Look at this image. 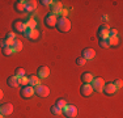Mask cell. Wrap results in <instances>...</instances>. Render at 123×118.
Wrapping results in <instances>:
<instances>
[{"mask_svg": "<svg viewBox=\"0 0 123 118\" xmlns=\"http://www.w3.org/2000/svg\"><path fill=\"white\" fill-rule=\"evenodd\" d=\"M56 29L60 32V33H67V32L71 29V21H69L67 17H58V21H56Z\"/></svg>", "mask_w": 123, "mask_h": 118, "instance_id": "1", "label": "cell"}, {"mask_svg": "<svg viewBox=\"0 0 123 118\" xmlns=\"http://www.w3.org/2000/svg\"><path fill=\"white\" fill-rule=\"evenodd\" d=\"M62 114H64L67 118H75L77 116V108L75 105H68L67 104L62 109Z\"/></svg>", "mask_w": 123, "mask_h": 118, "instance_id": "2", "label": "cell"}, {"mask_svg": "<svg viewBox=\"0 0 123 118\" xmlns=\"http://www.w3.org/2000/svg\"><path fill=\"white\" fill-rule=\"evenodd\" d=\"M34 94H37L38 97H42V98H45V97H47L50 94V89L47 85H43V84H39L37 85L36 88H34Z\"/></svg>", "mask_w": 123, "mask_h": 118, "instance_id": "3", "label": "cell"}, {"mask_svg": "<svg viewBox=\"0 0 123 118\" xmlns=\"http://www.w3.org/2000/svg\"><path fill=\"white\" fill-rule=\"evenodd\" d=\"M20 96L25 100H29L34 96V88L30 87V85H25V87L21 88V92H20Z\"/></svg>", "mask_w": 123, "mask_h": 118, "instance_id": "4", "label": "cell"}, {"mask_svg": "<svg viewBox=\"0 0 123 118\" xmlns=\"http://www.w3.org/2000/svg\"><path fill=\"white\" fill-rule=\"evenodd\" d=\"M90 85H92L93 91H96V92H102V89H104V85H105V81L102 78H94L90 83Z\"/></svg>", "mask_w": 123, "mask_h": 118, "instance_id": "5", "label": "cell"}, {"mask_svg": "<svg viewBox=\"0 0 123 118\" xmlns=\"http://www.w3.org/2000/svg\"><path fill=\"white\" fill-rule=\"evenodd\" d=\"M109 30H110V26L107 24H102L97 30V35L99 39H106L109 37Z\"/></svg>", "mask_w": 123, "mask_h": 118, "instance_id": "6", "label": "cell"}, {"mask_svg": "<svg viewBox=\"0 0 123 118\" xmlns=\"http://www.w3.org/2000/svg\"><path fill=\"white\" fill-rule=\"evenodd\" d=\"M56 21H58V17L55 16V14H52V13L46 14L45 20H43V22H45V25L47 26V28H55Z\"/></svg>", "mask_w": 123, "mask_h": 118, "instance_id": "7", "label": "cell"}, {"mask_svg": "<svg viewBox=\"0 0 123 118\" xmlns=\"http://www.w3.org/2000/svg\"><path fill=\"white\" fill-rule=\"evenodd\" d=\"M0 113H1L4 117L11 116V114L13 113V105L9 104V102H5V104L0 105Z\"/></svg>", "mask_w": 123, "mask_h": 118, "instance_id": "8", "label": "cell"}, {"mask_svg": "<svg viewBox=\"0 0 123 118\" xmlns=\"http://www.w3.org/2000/svg\"><path fill=\"white\" fill-rule=\"evenodd\" d=\"M12 26H13V32L14 33H24L25 32V29H26V26H25V22H22L21 20H16L13 24H12Z\"/></svg>", "mask_w": 123, "mask_h": 118, "instance_id": "9", "label": "cell"}, {"mask_svg": "<svg viewBox=\"0 0 123 118\" xmlns=\"http://www.w3.org/2000/svg\"><path fill=\"white\" fill-rule=\"evenodd\" d=\"M81 57L85 59V60H92L96 57V51L93 49H90V47H86V49H84L81 51Z\"/></svg>", "mask_w": 123, "mask_h": 118, "instance_id": "10", "label": "cell"}, {"mask_svg": "<svg viewBox=\"0 0 123 118\" xmlns=\"http://www.w3.org/2000/svg\"><path fill=\"white\" fill-rule=\"evenodd\" d=\"M117 91H118V89L114 87L113 83H106V84L104 85V89H102V92L106 94V96H113V94H115Z\"/></svg>", "mask_w": 123, "mask_h": 118, "instance_id": "11", "label": "cell"}, {"mask_svg": "<svg viewBox=\"0 0 123 118\" xmlns=\"http://www.w3.org/2000/svg\"><path fill=\"white\" fill-rule=\"evenodd\" d=\"M49 75H50V68L47 66H41V67H38V70H37V76L39 79H46V78H49Z\"/></svg>", "mask_w": 123, "mask_h": 118, "instance_id": "12", "label": "cell"}, {"mask_svg": "<svg viewBox=\"0 0 123 118\" xmlns=\"http://www.w3.org/2000/svg\"><path fill=\"white\" fill-rule=\"evenodd\" d=\"M93 93V88L90 84H83L80 87V94L84 97H89L90 94Z\"/></svg>", "mask_w": 123, "mask_h": 118, "instance_id": "13", "label": "cell"}, {"mask_svg": "<svg viewBox=\"0 0 123 118\" xmlns=\"http://www.w3.org/2000/svg\"><path fill=\"white\" fill-rule=\"evenodd\" d=\"M62 9H63V4L60 1H52L51 3V13L52 14H62Z\"/></svg>", "mask_w": 123, "mask_h": 118, "instance_id": "14", "label": "cell"}, {"mask_svg": "<svg viewBox=\"0 0 123 118\" xmlns=\"http://www.w3.org/2000/svg\"><path fill=\"white\" fill-rule=\"evenodd\" d=\"M28 85H30V87H33V88H36L37 85H39L41 84V79L38 78L37 75H30V76H28Z\"/></svg>", "mask_w": 123, "mask_h": 118, "instance_id": "15", "label": "cell"}, {"mask_svg": "<svg viewBox=\"0 0 123 118\" xmlns=\"http://www.w3.org/2000/svg\"><path fill=\"white\" fill-rule=\"evenodd\" d=\"M37 9V1L36 0H30V1H25V12L31 13Z\"/></svg>", "mask_w": 123, "mask_h": 118, "instance_id": "16", "label": "cell"}, {"mask_svg": "<svg viewBox=\"0 0 123 118\" xmlns=\"http://www.w3.org/2000/svg\"><path fill=\"white\" fill-rule=\"evenodd\" d=\"M80 78H81L83 84H90L92 80L94 79V76H93V73H90V72H84V73H81Z\"/></svg>", "mask_w": 123, "mask_h": 118, "instance_id": "17", "label": "cell"}, {"mask_svg": "<svg viewBox=\"0 0 123 118\" xmlns=\"http://www.w3.org/2000/svg\"><path fill=\"white\" fill-rule=\"evenodd\" d=\"M7 84L9 85V87H12V88H16V87H18V78L17 76H9V78L7 79Z\"/></svg>", "mask_w": 123, "mask_h": 118, "instance_id": "18", "label": "cell"}, {"mask_svg": "<svg viewBox=\"0 0 123 118\" xmlns=\"http://www.w3.org/2000/svg\"><path fill=\"white\" fill-rule=\"evenodd\" d=\"M14 9L17 12H25V1L24 0H17L14 3Z\"/></svg>", "mask_w": 123, "mask_h": 118, "instance_id": "19", "label": "cell"}, {"mask_svg": "<svg viewBox=\"0 0 123 118\" xmlns=\"http://www.w3.org/2000/svg\"><path fill=\"white\" fill-rule=\"evenodd\" d=\"M12 49H13V52L21 51V50H22V42H21V41H18V39H14V41H13Z\"/></svg>", "mask_w": 123, "mask_h": 118, "instance_id": "20", "label": "cell"}, {"mask_svg": "<svg viewBox=\"0 0 123 118\" xmlns=\"http://www.w3.org/2000/svg\"><path fill=\"white\" fill-rule=\"evenodd\" d=\"M25 26L28 29H36V26H37V21L34 19H29L28 21L25 22Z\"/></svg>", "mask_w": 123, "mask_h": 118, "instance_id": "21", "label": "cell"}, {"mask_svg": "<svg viewBox=\"0 0 123 118\" xmlns=\"http://www.w3.org/2000/svg\"><path fill=\"white\" fill-rule=\"evenodd\" d=\"M50 111H51L52 116H60V114H62V109H60V108H58L56 105L51 106V108H50Z\"/></svg>", "mask_w": 123, "mask_h": 118, "instance_id": "22", "label": "cell"}, {"mask_svg": "<svg viewBox=\"0 0 123 118\" xmlns=\"http://www.w3.org/2000/svg\"><path fill=\"white\" fill-rule=\"evenodd\" d=\"M38 37H39V32H38L37 29H31V30H30V37H29V39L36 41V39H38Z\"/></svg>", "mask_w": 123, "mask_h": 118, "instance_id": "23", "label": "cell"}, {"mask_svg": "<svg viewBox=\"0 0 123 118\" xmlns=\"http://www.w3.org/2000/svg\"><path fill=\"white\" fill-rule=\"evenodd\" d=\"M107 42H109V46H117L119 43L118 37H107Z\"/></svg>", "mask_w": 123, "mask_h": 118, "instance_id": "24", "label": "cell"}, {"mask_svg": "<svg viewBox=\"0 0 123 118\" xmlns=\"http://www.w3.org/2000/svg\"><path fill=\"white\" fill-rule=\"evenodd\" d=\"M14 76H17V78L25 76V70L22 68V67H17V68L14 70Z\"/></svg>", "mask_w": 123, "mask_h": 118, "instance_id": "25", "label": "cell"}, {"mask_svg": "<svg viewBox=\"0 0 123 118\" xmlns=\"http://www.w3.org/2000/svg\"><path fill=\"white\" fill-rule=\"evenodd\" d=\"M28 76H21V78H18V85H21V87H25V85H28Z\"/></svg>", "mask_w": 123, "mask_h": 118, "instance_id": "26", "label": "cell"}, {"mask_svg": "<svg viewBox=\"0 0 123 118\" xmlns=\"http://www.w3.org/2000/svg\"><path fill=\"white\" fill-rule=\"evenodd\" d=\"M12 54H13L12 47H4V49H3V55H5V57H11Z\"/></svg>", "mask_w": 123, "mask_h": 118, "instance_id": "27", "label": "cell"}, {"mask_svg": "<svg viewBox=\"0 0 123 118\" xmlns=\"http://www.w3.org/2000/svg\"><path fill=\"white\" fill-rule=\"evenodd\" d=\"M55 105H56L58 108L63 109L64 106L67 105V101H66V100H64V98H58V100H56V104H55Z\"/></svg>", "mask_w": 123, "mask_h": 118, "instance_id": "28", "label": "cell"}, {"mask_svg": "<svg viewBox=\"0 0 123 118\" xmlns=\"http://www.w3.org/2000/svg\"><path fill=\"white\" fill-rule=\"evenodd\" d=\"M98 45L99 47H102V49H109V42H107V38L106 39H99V42H98Z\"/></svg>", "mask_w": 123, "mask_h": 118, "instance_id": "29", "label": "cell"}, {"mask_svg": "<svg viewBox=\"0 0 123 118\" xmlns=\"http://www.w3.org/2000/svg\"><path fill=\"white\" fill-rule=\"evenodd\" d=\"M85 63H86V60L83 57H79L76 59V64H77V66H85Z\"/></svg>", "mask_w": 123, "mask_h": 118, "instance_id": "30", "label": "cell"}, {"mask_svg": "<svg viewBox=\"0 0 123 118\" xmlns=\"http://www.w3.org/2000/svg\"><path fill=\"white\" fill-rule=\"evenodd\" d=\"M113 84H114V87H115L117 89H121V88H122V85H123V83H122L121 79H117V80L114 81Z\"/></svg>", "mask_w": 123, "mask_h": 118, "instance_id": "31", "label": "cell"}, {"mask_svg": "<svg viewBox=\"0 0 123 118\" xmlns=\"http://www.w3.org/2000/svg\"><path fill=\"white\" fill-rule=\"evenodd\" d=\"M5 39H8V41H14L16 39V37H14V33H7V35H5Z\"/></svg>", "mask_w": 123, "mask_h": 118, "instance_id": "32", "label": "cell"}, {"mask_svg": "<svg viewBox=\"0 0 123 118\" xmlns=\"http://www.w3.org/2000/svg\"><path fill=\"white\" fill-rule=\"evenodd\" d=\"M109 37H118V30H117V29H110Z\"/></svg>", "mask_w": 123, "mask_h": 118, "instance_id": "33", "label": "cell"}, {"mask_svg": "<svg viewBox=\"0 0 123 118\" xmlns=\"http://www.w3.org/2000/svg\"><path fill=\"white\" fill-rule=\"evenodd\" d=\"M0 47H1V49H4V47H8V46H7V41H5L4 38H3V39H0Z\"/></svg>", "mask_w": 123, "mask_h": 118, "instance_id": "34", "label": "cell"}, {"mask_svg": "<svg viewBox=\"0 0 123 118\" xmlns=\"http://www.w3.org/2000/svg\"><path fill=\"white\" fill-rule=\"evenodd\" d=\"M41 3H42V5H45V7H49V5H51V0H42V1H41Z\"/></svg>", "mask_w": 123, "mask_h": 118, "instance_id": "35", "label": "cell"}, {"mask_svg": "<svg viewBox=\"0 0 123 118\" xmlns=\"http://www.w3.org/2000/svg\"><path fill=\"white\" fill-rule=\"evenodd\" d=\"M3 96H4V93H3V91H1V89H0V100H1V98H3Z\"/></svg>", "mask_w": 123, "mask_h": 118, "instance_id": "36", "label": "cell"}, {"mask_svg": "<svg viewBox=\"0 0 123 118\" xmlns=\"http://www.w3.org/2000/svg\"><path fill=\"white\" fill-rule=\"evenodd\" d=\"M0 118H4V116H3V114H1V113H0Z\"/></svg>", "mask_w": 123, "mask_h": 118, "instance_id": "37", "label": "cell"}]
</instances>
